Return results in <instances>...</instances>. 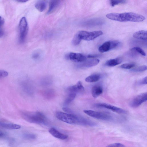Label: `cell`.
<instances>
[{"label": "cell", "mask_w": 147, "mask_h": 147, "mask_svg": "<svg viewBox=\"0 0 147 147\" xmlns=\"http://www.w3.org/2000/svg\"><path fill=\"white\" fill-rule=\"evenodd\" d=\"M35 6L36 8L40 12L44 11L47 7L46 3L43 1H39L35 4Z\"/></svg>", "instance_id": "obj_20"}, {"label": "cell", "mask_w": 147, "mask_h": 147, "mask_svg": "<svg viewBox=\"0 0 147 147\" xmlns=\"http://www.w3.org/2000/svg\"><path fill=\"white\" fill-rule=\"evenodd\" d=\"M103 89L102 86L100 85H96L93 86L91 89V93L94 98H96L103 92Z\"/></svg>", "instance_id": "obj_14"}, {"label": "cell", "mask_w": 147, "mask_h": 147, "mask_svg": "<svg viewBox=\"0 0 147 147\" xmlns=\"http://www.w3.org/2000/svg\"><path fill=\"white\" fill-rule=\"evenodd\" d=\"M17 1L20 2L24 3L27 1H28L26 0H19Z\"/></svg>", "instance_id": "obj_36"}, {"label": "cell", "mask_w": 147, "mask_h": 147, "mask_svg": "<svg viewBox=\"0 0 147 147\" xmlns=\"http://www.w3.org/2000/svg\"><path fill=\"white\" fill-rule=\"evenodd\" d=\"M84 112L91 117L107 121H113L114 119L112 115L106 112L91 110H84Z\"/></svg>", "instance_id": "obj_4"}, {"label": "cell", "mask_w": 147, "mask_h": 147, "mask_svg": "<svg viewBox=\"0 0 147 147\" xmlns=\"http://www.w3.org/2000/svg\"><path fill=\"white\" fill-rule=\"evenodd\" d=\"M49 132L53 137L61 140H65L68 137L67 135L61 133L54 127L50 128Z\"/></svg>", "instance_id": "obj_13"}, {"label": "cell", "mask_w": 147, "mask_h": 147, "mask_svg": "<svg viewBox=\"0 0 147 147\" xmlns=\"http://www.w3.org/2000/svg\"><path fill=\"white\" fill-rule=\"evenodd\" d=\"M24 137L28 139H34L36 138V136L33 134H26L24 135Z\"/></svg>", "instance_id": "obj_31"}, {"label": "cell", "mask_w": 147, "mask_h": 147, "mask_svg": "<svg viewBox=\"0 0 147 147\" xmlns=\"http://www.w3.org/2000/svg\"><path fill=\"white\" fill-rule=\"evenodd\" d=\"M40 54L38 52H35L33 53L32 55V58L34 59H38L40 55Z\"/></svg>", "instance_id": "obj_33"}, {"label": "cell", "mask_w": 147, "mask_h": 147, "mask_svg": "<svg viewBox=\"0 0 147 147\" xmlns=\"http://www.w3.org/2000/svg\"><path fill=\"white\" fill-rule=\"evenodd\" d=\"M106 17L110 20L120 22H142L145 18L141 15L131 12L109 13L106 15Z\"/></svg>", "instance_id": "obj_2"}, {"label": "cell", "mask_w": 147, "mask_h": 147, "mask_svg": "<svg viewBox=\"0 0 147 147\" xmlns=\"http://www.w3.org/2000/svg\"><path fill=\"white\" fill-rule=\"evenodd\" d=\"M76 34L81 40H83L90 41L93 40L102 35L103 34V32L101 30L92 32L80 31Z\"/></svg>", "instance_id": "obj_5"}, {"label": "cell", "mask_w": 147, "mask_h": 147, "mask_svg": "<svg viewBox=\"0 0 147 147\" xmlns=\"http://www.w3.org/2000/svg\"><path fill=\"white\" fill-rule=\"evenodd\" d=\"M3 135V133L0 132V138L2 137Z\"/></svg>", "instance_id": "obj_37"}, {"label": "cell", "mask_w": 147, "mask_h": 147, "mask_svg": "<svg viewBox=\"0 0 147 147\" xmlns=\"http://www.w3.org/2000/svg\"><path fill=\"white\" fill-rule=\"evenodd\" d=\"M62 109L64 111L67 113L71 114L74 113L72 111L68 108L65 107H63Z\"/></svg>", "instance_id": "obj_34"}, {"label": "cell", "mask_w": 147, "mask_h": 147, "mask_svg": "<svg viewBox=\"0 0 147 147\" xmlns=\"http://www.w3.org/2000/svg\"><path fill=\"white\" fill-rule=\"evenodd\" d=\"M98 107H102L111 110L116 113L121 114H126L127 112L125 110L110 104L105 103H100L96 105Z\"/></svg>", "instance_id": "obj_10"}, {"label": "cell", "mask_w": 147, "mask_h": 147, "mask_svg": "<svg viewBox=\"0 0 147 147\" xmlns=\"http://www.w3.org/2000/svg\"><path fill=\"white\" fill-rule=\"evenodd\" d=\"M76 96L75 93H69L67 97L65 99L64 103L66 105L69 104L75 98Z\"/></svg>", "instance_id": "obj_21"}, {"label": "cell", "mask_w": 147, "mask_h": 147, "mask_svg": "<svg viewBox=\"0 0 147 147\" xmlns=\"http://www.w3.org/2000/svg\"><path fill=\"white\" fill-rule=\"evenodd\" d=\"M106 147H125L123 144L119 143H116L109 145Z\"/></svg>", "instance_id": "obj_29"}, {"label": "cell", "mask_w": 147, "mask_h": 147, "mask_svg": "<svg viewBox=\"0 0 147 147\" xmlns=\"http://www.w3.org/2000/svg\"><path fill=\"white\" fill-rule=\"evenodd\" d=\"M122 61V59L121 58L117 57L107 61L105 65L108 67H114L121 63Z\"/></svg>", "instance_id": "obj_16"}, {"label": "cell", "mask_w": 147, "mask_h": 147, "mask_svg": "<svg viewBox=\"0 0 147 147\" xmlns=\"http://www.w3.org/2000/svg\"><path fill=\"white\" fill-rule=\"evenodd\" d=\"M120 44V42L117 40L108 41L99 47L98 51L101 53L106 52L118 47Z\"/></svg>", "instance_id": "obj_7"}, {"label": "cell", "mask_w": 147, "mask_h": 147, "mask_svg": "<svg viewBox=\"0 0 147 147\" xmlns=\"http://www.w3.org/2000/svg\"><path fill=\"white\" fill-rule=\"evenodd\" d=\"M100 55L98 54H90L87 55V57L88 58H95L99 57Z\"/></svg>", "instance_id": "obj_35"}, {"label": "cell", "mask_w": 147, "mask_h": 147, "mask_svg": "<svg viewBox=\"0 0 147 147\" xmlns=\"http://www.w3.org/2000/svg\"><path fill=\"white\" fill-rule=\"evenodd\" d=\"M57 118L65 123L72 124H78L89 126H95L97 124L94 121L74 113H66L57 111L56 113Z\"/></svg>", "instance_id": "obj_1"}, {"label": "cell", "mask_w": 147, "mask_h": 147, "mask_svg": "<svg viewBox=\"0 0 147 147\" xmlns=\"http://www.w3.org/2000/svg\"><path fill=\"white\" fill-rule=\"evenodd\" d=\"M22 114L24 119L31 123L45 124L47 122L46 117L39 112H23Z\"/></svg>", "instance_id": "obj_3"}, {"label": "cell", "mask_w": 147, "mask_h": 147, "mask_svg": "<svg viewBox=\"0 0 147 147\" xmlns=\"http://www.w3.org/2000/svg\"><path fill=\"white\" fill-rule=\"evenodd\" d=\"M60 3L59 0H51L50 1L49 7L47 14H50L53 12L58 7Z\"/></svg>", "instance_id": "obj_15"}, {"label": "cell", "mask_w": 147, "mask_h": 147, "mask_svg": "<svg viewBox=\"0 0 147 147\" xmlns=\"http://www.w3.org/2000/svg\"><path fill=\"white\" fill-rule=\"evenodd\" d=\"M28 30V22L25 17L22 18L19 24V41L22 43L24 41L26 37Z\"/></svg>", "instance_id": "obj_6"}, {"label": "cell", "mask_w": 147, "mask_h": 147, "mask_svg": "<svg viewBox=\"0 0 147 147\" xmlns=\"http://www.w3.org/2000/svg\"><path fill=\"white\" fill-rule=\"evenodd\" d=\"M66 57L76 62L81 63L87 59V56L79 53H70L66 55Z\"/></svg>", "instance_id": "obj_9"}, {"label": "cell", "mask_w": 147, "mask_h": 147, "mask_svg": "<svg viewBox=\"0 0 147 147\" xmlns=\"http://www.w3.org/2000/svg\"><path fill=\"white\" fill-rule=\"evenodd\" d=\"M147 100V93H141L135 97L129 102V106L133 108H136L146 102Z\"/></svg>", "instance_id": "obj_8"}, {"label": "cell", "mask_w": 147, "mask_h": 147, "mask_svg": "<svg viewBox=\"0 0 147 147\" xmlns=\"http://www.w3.org/2000/svg\"><path fill=\"white\" fill-rule=\"evenodd\" d=\"M135 64L134 63H125L123 64L120 66L121 68L124 69H130L134 67Z\"/></svg>", "instance_id": "obj_25"}, {"label": "cell", "mask_w": 147, "mask_h": 147, "mask_svg": "<svg viewBox=\"0 0 147 147\" xmlns=\"http://www.w3.org/2000/svg\"><path fill=\"white\" fill-rule=\"evenodd\" d=\"M8 73L7 71L3 70H0V79L7 76Z\"/></svg>", "instance_id": "obj_30"}, {"label": "cell", "mask_w": 147, "mask_h": 147, "mask_svg": "<svg viewBox=\"0 0 147 147\" xmlns=\"http://www.w3.org/2000/svg\"><path fill=\"white\" fill-rule=\"evenodd\" d=\"M4 23V20L1 18L0 20V37H2L4 34V32L2 28Z\"/></svg>", "instance_id": "obj_28"}, {"label": "cell", "mask_w": 147, "mask_h": 147, "mask_svg": "<svg viewBox=\"0 0 147 147\" xmlns=\"http://www.w3.org/2000/svg\"><path fill=\"white\" fill-rule=\"evenodd\" d=\"M100 60L97 59H92L85 61L78 64L77 66L80 68H89L97 65L99 62Z\"/></svg>", "instance_id": "obj_11"}, {"label": "cell", "mask_w": 147, "mask_h": 147, "mask_svg": "<svg viewBox=\"0 0 147 147\" xmlns=\"http://www.w3.org/2000/svg\"><path fill=\"white\" fill-rule=\"evenodd\" d=\"M126 1L125 0H111L110 4L111 6L113 7L119 4H124Z\"/></svg>", "instance_id": "obj_26"}, {"label": "cell", "mask_w": 147, "mask_h": 147, "mask_svg": "<svg viewBox=\"0 0 147 147\" xmlns=\"http://www.w3.org/2000/svg\"><path fill=\"white\" fill-rule=\"evenodd\" d=\"M147 68V67L146 65H141L133 68L131 70V71L135 72H142L146 70Z\"/></svg>", "instance_id": "obj_22"}, {"label": "cell", "mask_w": 147, "mask_h": 147, "mask_svg": "<svg viewBox=\"0 0 147 147\" xmlns=\"http://www.w3.org/2000/svg\"><path fill=\"white\" fill-rule=\"evenodd\" d=\"M147 84V77L146 76L143 78L139 82V84L140 85L146 84Z\"/></svg>", "instance_id": "obj_32"}, {"label": "cell", "mask_w": 147, "mask_h": 147, "mask_svg": "<svg viewBox=\"0 0 147 147\" xmlns=\"http://www.w3.org/2000/svg\"><path fill=\"white\" fill-rule=\"evenodd\" d=\"M69 93H75L83 92L84 88L80 81H78L75 85L69 87L67 89Z\"/></svg>", "instance_id": "obj_12"}, {"label": "cell", "mask_w": 147, "mask_h": 147, "mask_svg": "<svg viewBox=\"0 0 147 147\" xmlns=\"http://www.w3.org/2000/svg\"><path fill=\"white\" fill-rule=\"evenodd\" d=\"M101 76L98 74L91 75L85 79V81L88 82H94L98 81L100 78Z\"/></svg>", "instance_id": "obj_19"}, {"label": "cell", "mask_w": 147, "mask_h": 147, "mask_svg": "<svg viewBox=\"0 0 147 147\" xmlns=\"http://www.w3.org/2000/svg\"><path fill=\"white\" fill-rule=\"evenodd\" d=\"M0 126L4 128L9 129H18L21 127L20 126L17 124L1 122Z\"/></svg>", "instance_id": "obj_18"}, {"label": "cell", "mask_w": 147, "mask_h": 147, "mask_svg": "<svg viewBox=\"0 0 147 147\" xmlns=\"http://www.w3.org/2000/svg\"><path fill=\"white\" fill-rule=\"evenodd\" d=\"M147 31L141 30L135 32L133 34V36L135 38L142 40L147 39Z\"/></svg>", "instance_id": "obj_17"}, {"label": "cell", "mask_w": 147, "mask_h": 147, "mask_svg": "<svg viewBox=\"0 0 147 147\" xmlns=\"http://www.w3.org/2000/svg\"><path fill=\"white\" fill-rule=\"evenodd\" d=\"M81 40L77 34H76L72 39V43L74 45H78L80 43Z\"/></svg>", "instance_id": "obj_27"}, {"label": "cell", "mask_w": 147, "mask_h": 147, "mask_svg": "<svg viewBox=\"0 0 147 147\" xmlns=\"http://www.w3.org/2000/svg\"><path fill=\"white\" fill-rule=\"evenodd\" d=\"M1 17L0 16V19L1 18Z\"/></svg>", "instance_id": "obj_38"}, {"label": "cell", "mask_w": 147, "mask_h": 147, "mask_svg": "<svg viewBox=\"0 0 147 147\" xmlns=\"http://www.w3.org/2000/svg\"><path fill=\"white\" fill-rule=\"evenodd\" d=\"M131 51H136L142 55L145 56L146 55L145 52L141 48L139 47H135L131 48Z\"/></svg>", "instance_id": "obj_24"}, {"label": "cell", "mask_w": 147, "mask_h": 147, "mask_svg": "<svg viewBox=\"0 0 147 147\" xmlns=\"http://www.w3.org/2000/svg\"><path fill=\"white\" fill-rule=\"evenodd\" d=\"M54 95V92L52 90H46L44 93V96L47 98H51Z\"/></svg>", "instance_id": "obj_23"}]
</instances>
